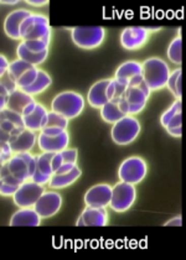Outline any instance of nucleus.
Wrapping results in <instances>:
<instances>
[{
	"label": "nucleus",
	"mask_w": 186,
	"mask_h": 260,
	"mask_svg": "<svg viewBox=\"0 0 186 260\" xmlns=\"http://www.w3.org/2000/svg\"><path fill=\"white\" fill-rule=\"evenodd\" d=\"M170 73L168 62L163 58L153 56L143 61V78L151 92L166 88Z\"/></svg>",
	"instance_id": "f257e3e1"
},
{
	"label": "nucleus",
	"mask_w": 186,
	"mask_h": 260,
	"mask_svg": "<svg viewBox=\"0 0 186 260\" xmlns=\"http://www.w3.org/2000/svg\"><path fill=\"white\" fill-rule=\"evenodd\" d=\"M84 107L86 101L81 93L76 90H62L52 98L50 108L71 120L82 114Z\"/></svg>",
	"instance_id": "f03ea898"
},
{
	"label": "nucleus",
	"mask_w": 186,
	"mask_h": 260,
	"mask_svg": "<svg viewBox=\"0 0 186 260\" xmlns=\"http://www.w3.org/2000/svg\"><path fill=\"white\" fill-rule=\"evenodd\" d=\"M151 90L144 81L137 86H129L119 100L120 108L128 115H137L145 109Z\"/></svg>",
	"instance_id": "7ed1b4c3"
},
{
	"label": "nucleus",
	"mask_w": 186,
	"mask_h": 260,
	"mask_svg": "<svg viewBox=\"0 0 186 260\" xmlns=\"http://www.w3.org/2000/svg\"><path fill=\"white\" fill-rule=\"evenodd\" d=\"M142 132V124L134 115H126L112 125L111 138L114 144L126 146L134 143Z\"/></svg>",
	"instance_id": "20e7f679"
},
{
	"label": "nucleus",
	"mask_w": 186,
	"mask_h": 260,
	"mask_svg": "<svg viewBox=\"0 0 186 260\" xmlns=\"http://www.w3.org/2000/svg\"><path fill=\"white\" fill-rule=\"evenodd\" d=\"M107 31L103 26H75L71 29V40L78 49L95 50L106 40Z\"/></svg>",
	"instance_id": "39448f33"
},
{
	"label": "nucleus",
	"mask_w": 186,
	"mask_h": 260,
	"mask_svg": "<svg viewBox=\"0 0 186 260\" xmlns=\"http://www.w3.org/2000/svg\"><path fill=\"white\" fill-rule=\"evenodd\" d=\"M117 175L119 181L138 185L148 175V164L143 157L137 156V155L129 156L120 162Z\"/></svg>",
	"instance_id": "423d86ee"
},
{
	"label": "nucleus",
	"mask_w": 186,
	"mask_h": 260,
	"mask_svg": "<svg viewBox=\"0 0 186 260\" xmlns=\"http://www.w3.org/2000/svg\"><path fill=\"white\" fill-rule=\"evenodd\" d=\"M137 201V187L132 183L119 181L113 186L112 200L109 208L117 213H123L131 210Z\"/></svg>",
	"instance_id": "0eeeda50"
},
{
	"label": "nucleus",
	"mask_w": 186,
	"mask_h": 260,
	"mask_svg": "<svg viewBox=\"0 0 186 260\" xmlns=\"http://www.w3.org/2000/svg\"><path fill=\"white\" fill-rule=\"evenodd\" d=\"M4 165H7L14 176L25 182L33 177L36 166V156L31 152H19L14 154V156Z\"/></svg>",
	"instance_id": "6e6552de"
},
{
	"label": "nucleus",
	"mask_w": 186,
	"mask_h": 260,
	"mask_svg": "<svg viewBox=\"0 0 186 260\" xmlns=\"http://www.w3.org/2000/svg\"><path fill=\"white\" fill-rule=\"evenodd\" d=\"M45 191L46 190L40 183L33 180H27L19 186L18 191L13 196V201L19 208L34 207Z\"/></svg>",
	"instance_id": "1a4fd4ad"
},
{
	"label": "nucleus",
	"mask_w": 186,
	"mask_h": 260,
	"mask_svg": "<svg viewBox=\"0 0 186 260\" xmlns=\"http://www.w3.org/2000/svg\"><path fill=\"white\" fill-rule=\"evenodd\" d=\"M150 29L144 26H128L119 35L120 46L127 51H137L144 47L150 38Z\"/></svg>",
	"instance_id": "9d476101"
},
{
	"label": "nucleus",
	"mask_w": 186,
	"mask_h": 260,
	"mask_svg": "<svg viewBox=\"0 0 186 260\" xmlns=\"http://www.w3.org/2000/svg\"><path fill=\"white\" fill-rule=\"evenodd\" d=\"M62 205L64 200L57 191H45L34 208L40 214L42 219H49L60 212Z\"/></svg>",
	"instance_id": "9b49d317"
},
{
	"label": "nucleus",
	"mask_w": 186,
	"mask_h": 260,
	"mask_svg": "<svg viewBox=\"0 0 186 260\" xmlns=\"http://www.w3.org/2000/svg\"><path fill=\"white\" fill-rule=\"evenodd\" d=\"M38 135L36 132L26 128H16L10 134L9 144L14 154L19 152H30L38 144Z\"/></svg>",
	"instance_id": "f8f14e48"
},
{
	"label": "nucleus",
	"mask_w": 186,
	"mask_h": 260,
	"mask_svg": "<svg viewBox=\"0 0 186 260\" xmlns=\"http://www.w3.org/2000/svg\"><path fill=\"white\" fill-rule=\"evenodd\" d=\"M112 191H113V186H111L109 183H97V185L89 187L84 193V205L101 208L109 207Z\"/></svg>",
	"instance_id": "ddd939ff"
},
{
	"label": "nucleus",
	"mask_w": 186,
	"mask_h": 260,
	"mask_svg": "<svg viewBox=\"0 0 186 260\" xmlns=\"http://www.w3.org/2000/svg\"><path fill=\"white\" fill-rule=\"evenodd\" d=\"M109 214L107 208L86 206L77 218V227H106L108 224Z\"/></svg>",
	"instance_id": "4468645a"
},
{
	"label": "nucleus",
	"mask_w": 186,
	"mask_h": 260,
	"mask_svg": "<svg viewBox=\"0 0 186 260\" xmlns=\"http://www.w3.org/2000/svg\"><path fill=\"white\" fill-rule=\"evenodd\" d=\"M36 156V166L35 171H34L33 177L31 180L35 182L40 183V185L45 186L49 185L50 180L55 175L52 168V152H41V154L35 155Z\"/></svg>",
	"instance_id": "2eb2a0df"
},
{
	"label": "nucleus",
	"mask_w": 186,
	"mask_h": 260,
	"mask_svg": "<svg viewBox=\"0 0 186 260\" xmlns=\"http://www.w3.org/2000/svg\"><path fill=\"white\" fill-rule=\"evenodd\" d=\"M70 144V134L67 130H65L61 134L50 137V135L39 133L38 135V146L42 152H60L65 149L69 148Z\"/></svg>",
	"instance_id": "dca6fc26"
},
{
	"label": "nucleus",
	"mask_w": 186,
	"mask_h": 260,
	"mask_svg": "<svg viewBox=\"0 0 186 260\" xmlns=\"http://www.w3.org/2000/svg\"><path fill=\"white\" fill-rule=\"evenodd\" d=\"M31 11L27 9H15L13 11H10L9 14L7 15L4 20V32L8 38L11 39V40H20L21 41V36H20V27L21 24L24 22V20L26 18H29L31 15Z\"/></svg>",
	"instance_id": "f3484780"
},
{
	"label": "nucleus",
	"mask_w": 186,
	"mask_h": 260,
	"mask_svg": "<svg viewBox=\"0 0 186 260\" xmlns=\"http://www.w3.org/2000/svg\"><path fill=\"white\" fill-rule=\"evenodd\" d=\"M41 216L34 207L19 208L10 217L11 227H39L41 224Z\"/></svg>",
	"instance_id": "a211bd4d"
},
{
	"label": "nucleus",
	"mask_w": 186,
	"mask_h": 260,
	"mask_svg": "<svg viewBox=\"0 0 186 260\" xmlns=\"http://www.w3.org/2000/svg\"><path fill=\"white\" fill-rule=\"evenodd\" d=\"M109 81H111V78H108V80H100L95 82L91 86V88H89L88 94H87V103L93 109L100 110L104 104L109 102L108 98H107V87H108Z\"/></svg>",
	"instance_id": "6ab92c4d"
},
{
	"label": "nucleus",
	"mask_w": 186,
	"mask_h": 260,
	"mask_svg": "<svg viewBox=\"0 0 186 260\" xmlns=\"http://www.w3.org/2000/svg\"><path fill=\"white\" fill-rule=\"evenodd\" d=\"M49 112L50 110H47L44 104L38 103L35 110L30 115H27V117H24L25 128L33 130V132L40 133L45 128V125H46Z\"/></svg>",
	"instance_id": "aec40b11"
},
{
	"label": "nucleus",
	"mask_w": 186,
	"mask_h": 260,
	"mask_svg": "<svg viewBox=\"0 0 186 260\" xmlns=\"http://www.w3.org/2000/svg\"><path fill=\"white\" fill-rule=\"evenodd\" d=\"M143 76V62L137 60L124 61L117 67L114 72V78L124 81H131L132 78Z\"/></svg>",
	"instance_id": "412c9836"
},
{
	"label": "nucleus",
	"mask_w": 186,
	"mask_h": 260,
	"mask_svg": "<svg viewBox=\"0 0 186 260\" xmlns=\"http://www.w3.org/2000/svg\"><path fill=\"white\" fill-rule=\"evenodd\" d=\"M82 175V170L78 168V165L75 169H72L71 171L66 172V174H55L52 176V179L49 182V188L51 190H62V188H66L69 186L73 185Z\"/></svg>",
	"instance_id": "4be33fe9"
},
{
	"label": "nucleus",
	"mask_w": 186,
	"mask_h": 260,
	"mask_svg": "<svg viewBox=\"0 0 186 260\" xmlns=\"http://www.w3.org/2000/svg\"><path fill=\"white\" fill-rule=\"evenodd\" d=\"M34 102H35V98H34L33 95L25 92L24 89L19 88L9 95L7 108L14 110V112L20 113L22 115L24 114V110L26 109V107L30 106Z\"/></svg>",
	"instance_id": "5701e85b"
},
{
	"label": "nucleus",
	"mask_w": 186,
	"mask_h": 260,
	"mask_svg": "<svg viewBox=\"0 0 186 260\" xmlns=\"http://www.w3.org/2000/svg\"><path fill=\"white\" fill-rule=\"evenodd\" d=\"M100 115L101 119H102L104 123L112 124V125H113L114 123H117L118 120H120L122 118H124L128 114H126L124 110L120 108L119 100H113L109 101L107 104H104L102 108L100 109Z\"/></svg>",
	"instance_id": "b1692460"
},
{
	"label": "nucleus",
	"mask_w": 186,
	"mask_h": 260,
	"mask_svg": "<svg viewBox=\"0 0 186 260\" xmlns=\"http://www.w3.org/2000/svg\"><path fill=\"white\" fill-rule=\"evenodd\" d=\"M16 56H18V58H21L22 61L38 67L39 64L44 63V62L47 60L49 50L42 51V52H33V51L27 49L26 45L21 41L20 44L18 45V47H16Z\"/></svg>",
	"instance_id": "393cba45"
},
{
	"label": "nucleus",
	"mask_w": 186,
	"mask_h": 260,
	"mask_svg": "<svg viewBox=\"0 0 186 260\" xmlns=\"http://www.w3.org/2000/svg\"><path fill=\"white\" fill-rule=\"evenodd\" d=\"M52 35L51 32V26H50L49 18L46 15H42V14H39V19L36 21V24L34 25L33 29H31L27 35L25 36L24 40H39V39H44L46 36Z\"/></svg>",
	"instance_id": "a878e982"
},
{
	"label": "nucleus",
	"mask_w": 186,
	"mask_h": 260,
	"mask_svg": "<svg viewBox=\"0 0 186 260\" xmlns=\"http://www.w3.org/2000/svg\"><path fill=\"white\" fill-rule=\"evenodd\" d=\"M166 57H168L169 61L173 62L174 64H177V66L182 63V38L180 30L177 36H175L169 44L168 49H166Z\"/></svg>",
	"instance_id": "bb28decb"
},
{
	"label": "nucleus",
	"mask_w": 186,
	"mask_h": 260,
	"mask_svg": "<svg viewBox=\"0 0 186 260\" xmlns=\"http://www.w3.org/2000/svg\"><path fill=\"white\" fill-rule=\"evenodd\" d=\"M51 84H52L51 76H50L45 70H40L38 80L34 82L33 86L26 87V88H24V90L34 97V95L41 94L42 92H45L47 88H50V87H51Z\"/></svg>",
	"instance_id": "cd10ccee"
},
{
	"label": "nucleus",
	"mask_w": 186,
	"mask_h": 260,
	"mask_svg": "<svg viewBox=\"0 0 186 260\" xmlns=\"http://www.w3.org/2000/svg\"><path fill=\"white\" fill-rule=\"evenodd\" d=\"M166 88L171 92V94L175 97V100L181 101L182 98V70L181 67L171 71L170 76H169L168 84Z\"/></svg>",
	"instance_id": "c85d7f7f"
},
{
	"label": "nucleus",
	"mask_w": 186,
	"mask_h": 260,
	"mask_svg": "<svg viewBox=\"0 0 186 260\" xmlns=\"http://www.w3.org/2000/svg\"><path fill=\"white\" fill-rule=\"evenodd\" d=\"M129 82L124 80H118V78H111L108 87H107V98L108 101L120 100L123 97L126 90L128 89Z\"/></svg>",
	"instance_id": "c756f323"
},
{
	"label": "nucleus",
	"mask_w": 186,
	"mask_h": 260,
	"mask_svg": "<svg viewBox=\"0 0 186 260\" xmlns=\"http://www.w3.org/2000/svg\"><path fill=\"white\" fill-rule=\"evenodd\" d=\"M33 67H35V66H33V64L22 61L21 58H16V60L10 62V67H9V71H8V73H9L14 80L18 81L19 78H20L21 76L26 72V71L33 69Z\"/></svg>",
	"instance_id": "7c9ffc66"
},
{
	"label": "nucleus",
	"mask_w": 186,
	"mask_h": 260,
	"mask_svg": "<svg viewBox=\"0 0 186 260\" xmlns=\"http://www.w3.org/2000/svg\"><path fill=\"white\" fill-rule=\"evenodd\" d=\"M45 128H56V129L67 130V128H69V119H67L66 117H64V115L58 114V113L53 112V110L50 109Z\"/></svg>",
	"instance_id": "2f4dec72"
},
{
	"label": "nucleus",
	"mask_w": 186,
	"mask_h": 260,
	"mask_svg": "<svg viewBox=\"0 0 186 260\" xmlns=\"http://www.w3.org/2000/svg\"><path fill=\"white\" fill-rule=\"evenodd\" d=\"M179 113H182V102L175 100V102H174V103L163 113L162 117H160V124H162L163 128L165 129L166 125L169 124V121L173 119L176 114H179Z\"/></svg>",
	"instance_id": "473e14b6"
},
{
	"label": "nucleus",
	"mask_w": 186,
	"mask_h": 260,
	"mask_svg": "<svg viewBox=\"0 0 186 260\" xmlns=\"http://www.w3.org/2000/svg\"><path fill=\"white\" fill-rule=\"evenodd\" d=\"M166 133L173 138L182 137V113H179L166 125Z\"/></svg>",
	"instance_id": "72a5a7b5"
},
{
	"label": "nucleus",
	"mask_w": 186,
	"mask_h": 260,
	"mask_svg": "<svg viewBox=\"0 0 186 260\" xmlns=\"http://www.w3.org/2000/svg\"><path fill=\"white\" fill-rule=\"evenodd\" d=\"M39 72H40V69H38V67H33V69L26 71V72H25L24 75H22L21 77L16 81L19 88L24 89V88H26V87L33 86L34 82L38 80Z\"/></svg>",
	"instance_id": "f704fd0d"
},
{
	"label": "nucleus",
	"mask_w": 186,
	"mask_h": 260,
	"mask_svg": "<svg viewBox=\"0 0 186 260\" xmlns=\"http://www.w3.org/2000/svg\"><path fill=\"white\" fill-rule=\"evenodd\" d=\"M0 120H8L10 123L15 124L18 128H25L24 125V117L18 112H14L9 108L0 110Z\"/></svg>",
	"instance_id": "c9c22d12"
},
{
	"label": "nucleus",
	"mask_w": 186,
	"mask_h": 260,
	"mask_svg": "<svg viewBox=\"0 0 186 260\" xmlns=\"http://www.w3.org/2000/svg\"><path fill=\"white\" fill-rule=\"evenodd\" d=\"M26 47L33 52H42V51L49 50L50 42H51V35L46 36L44 39H39V40H26L22 41Z\"/></svg>",
	"instance_id": "e433bc0d"
},
{
	"label": "nucleus",
	"mask_w": 186,
	"mask_h": 260,
	"mask_svg": "<svg viewBox=\"0 0 186 260\" xmlns=\"http://www.w3.org/2000/svg\"><path fill=\"white\" fill-rule=\"evenodd\" d=\"M0 182H5L8 185L13 186H20L24 183V181L19 180L18 177L14 176L9 171V169L7 168V165H2V168H0Z\"/></svg>",
	"instance_id": "4c0bfd02"
},
{
	"label": "nucleus",
	"mask_w": 186,
	"mask_h": 260,
	"mask_svg": "<svg viewBox=\"0 0 186 260\" xmlns=\"http://www.w3.org/2000/svg\"><path fill=\"white\" fill-rule=\"evenodd\" d=\"M39 19V14H31L29 18H26L24 20V22L21 24V27H20V36H21V41L24 40L25 36L27 35V32L33 29L34 25L36 24V21H38Z\"/></svg>",
	"instance_id": "58836bf2"
},
{
	"label": "nucleus",
	"mask_w": 186,
	"mask_h": 260,
	"mask_svg": "<svg viewBox=\"0 0 186 260\" xmlns=\"http://www.w3.org/2000/svg\"><path fill=\"white\" fill-rule=\"evenodd\" d=\"M60 152L62 155V159H64V165L65 164H72V165H77V160H78L77 149L67 148Z\"/></svg>",
	"instance_id": "ea45409f"
},
{
	"label": "nucleus",
	"mask_w": 186,
	"mask_h": 260,
	"mask_svg": "<svg viewBox=\"0 0 186 260\" xmlns=\"http://www.w3.org/2000/svg\"><path fill=\"white\" fill-rule=\"evenodd\" d=\"M0 87H3V88L7 89L10 94L13 92H15L16 89H19L18 83H16V81L11 77L9 73L2 76V78H0Z\"/></svg>",
	"instance_id": "a19ab883"
},
{
	"label": "nucleus",
	"mask_w": 186,
	"mask_h": 260,
	"mask_svg": "<svg viewBox=\"0 0 186 260\" xmlns=\"http://www.w3.org/2000/svg\"><path fill=\"white\" fill-rule=\"evenodd\" d=\"M14 156V151L11 150L9 143H0V162L2 165L7 164Z\"/></svg>",
	"instance_id": "79ce46f5"
},
{
	"label": "nucleus",
	"mask_w": 186,
	"mask_h": 260,
	"mask_svg": "<svg viewBox=\"0 0 186 260\" xmlns=\"http://www.w3.org/2000/svg\"><path fill=\"white\" fill-rule=\"evenodd\" d=\"M19 186H13L8 185L5 182H0V193L3 197H13L15 194V192L18 191Z\"/></svg>",
	"instance_id": "37998d69"
},
{
	"label": "nucleus",
	"mask_w": 186,
	"mask_h": 260,
	"mask_svg": "<svg viewBox=\"0 0 186 260\" xmlns=\"http://www.w3.org/2000/svg\"><path fill=\"white\" fill-rule=\"evenodd\" d=\"M10 67V61L5 57V55H0V77L7 75Z\"/></svg>",
	"instance_id": "c03bdc74"
},
{
	"label": "nucleus",
	"mask_w": 186,
	"mask_h": 260,
	"mask_svg": "<svg viewBox=\"0 0 186 260\" xmlns=\"http://www.w3.org/2000/svg\"><path fill=\"white\" fill-rule=\"evenodd\" d=\"M64 165V159H62V155L61 152H56L53 154L52 157V168H53V172H56L61 166Z\"/></svg>",
	"instance_id": "a18cd8bd"
},
{
	"label": "nucleus",
	"mask_w": 186,
	"mask_h": 260,
	"mask_svg": "<svg viewBox=\"0 0 186 260\" xmlns=\"http://www.w3.org/2000/svg\"><path fill=\"white\" fill-rule=\"evenodd\" d=\"M164 225H168V227H181L182 225V217L181 216H175L169 220H166Z\"/></svg>",
	"instance_id": "49530a36"
},
{
	"label": "nucleus",
	"mask_w": 186,
	"mask_h": 260,
	"mask_svg": "<svg viewBox=\"0 0 186 260\" xmlns=\"http://www.w3.org/2000/svg\"><path fill=\"white\" fill-rule=\"evenodd\" d=\"M26 3L27 4L33 5V7H44V5L49 4V2H46V0H40V2H36V0H29V2Z\"/></svg>",
	"instance_id": "de8ad7c7"
},
{
	"label": "nucleus",
	"mask_w": 186,
	"mask_h": 260,
	"mask_svg": "<svg viewBox=\"0 0 186 260\" xmlns=\"http://www.w3.org/2000/svg\"><path fill=\"white\" fill-rule=\"evenodd\" d=\"M16 4V3H19V2H3V4Z\"/></svg>",
	"instance_id": "09e8293b"
}]
</instances>
